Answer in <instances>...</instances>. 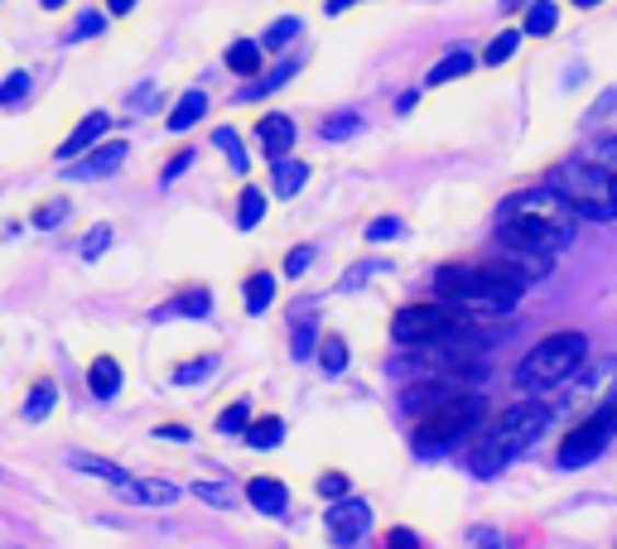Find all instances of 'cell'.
Wrapping results in <instances>:
<instances>
[{
  "mask_svg": "<svg viewBox=\"0 0 617 549\" xmlns=\"http://www.w3.org/2000/svg\"><path fill=\"white\" fill-rule=\"evenodd\" d=\"M319 366H323L329 376L343 371V366H347V343H343V338H323V347H319Z\"/></svg>",
  "mask_w": 617,
  "mask_h": 549,
  "instance_id": "obj_28",
  "label": "cell"
},
{
  "mask_svg": "<svg viewBox=\"0 0 617 549\" xmlns=\"http://www.w3.org/2000/svg\"><path fill=\"white\" fill-rule=\"evenodd\" d=\"M188 164H193V150H179V155H174V160H169V169H164V183H174V179H179V174H184V169H188Z\"/></svg>",
  "mask_w": 617,
  "mask_h": 549,
  "instance_id": "obj_49",
  "label": "cell"
},
{
  "mask_svg": "<svg viewBox=\"0 0 617 549\" xmlns=\"http://www.w3.org/2000/svg\"><path fill=\"white\" fill-rule=\"evenodd\" d=\"M271 299H275V275H251L247 279V313H265L271 309Z\"/></svg>",
  "mask_w": 617,
  "mask_h": 549,
  "instance_id": "obj_23",
  "label": "cell"
},
{
  "mask_svg": "<svg viewBox=\"0 0 617 549\" xmlns=\"http://www.w3.org/2000/svg\"><path fill=\"white\" fill-rule=\"evenodd\" d=\"M309 352H313V323H295V357L309 362Z\"/></svg>",
  "mask_w": 617,
  "mask_h": 549,
  "instance_id": "obj_44",
  "label": "cell"
},
{
  "mask_svg": "<svg viewBox=\"0 0 617 549\" xmlns=\"http://www.w3.org/2000/svg\"><path fill=\"white\" fill-rule=\"evenodd\" d=\"M54 400H58V386L54 381H39V386L30 390V400H24V420H48Z\"/></svg>",
  "mask_w": 617,
  "mask_h": 549,
  "instance_id": "obj_25",
  "label": "cell"
},
{
  "mask_svg": "<svg viewBox=\"0 0 617 549\" xmlns=\"http://www.w3.org/2000/svg\"><path fill=\"white\" fill-rule=\"evenodd\" d=\"M121 160H126V140H106L102 150L82 155V160L68 169V179H102V174H112Z\"/></svg>",
  "mask_w": 617,
  "mask_h": 549,
  "instance_id": "obj_11",
  "label": "cell"
},
{
  "mask_svg": "<svg viewBox=\"0 0 617 549\" xmlns=\"http://www.w3.org/2000/svg\"><path fill=\"white\" fill-rule=\"evenodd\" d=\"M106 30V15H96V10H88L78 24H72V39H92V34Z\"/></svg>",
  "mask_w": 617,
  "mask_h": 549,
  "instance_id": "obj_37",
  "label": "cell"
},
{
  "mask_svg": "<svg viewBox=\"0 0 617 549\" xmlns=\"http://www.w3.org/2000/svg\"><path fill=\"white\" fill-rule=\"evenodd\" d=\"M425 347V362L439 366V371H464V366H478V357L488 352V333H478L473 319H458L454 328H444L439 338H430Z\"/></svg>",
  "mask_w": 617,
  "mask_h": 549,
  "instance_id": "obj_7",
  "label": "cell"
},
{
  "mask_svg": "<svg viewBox=\"0 0 617 549\" xmlns=\"http://www.w3.org/2000/svg\"><path fill=\"white\" fill-rule=\"evenodd\" d=\"M323 521H329V540L347 549V545H357L362 535L372 530V506L367 502H347V496H343V502H338Z\"/></svg>",
  "mask_w": 617,
  "mask_h": 549,
  "instance_id": "obj_10",
  "label": "cell"
},
{
  "mask_svg": "<svg viewBox=\"0 0 617 549\" xmlns=\"http://www.w3.org/2000/svg\"><path fill=\"white\" fill-rule=\"evenodd\" d=\"M478 414H482L478 396H468V390H444V396H434L425 405V414H420L415 448L420 454H439V448H449L454 438H464L468 430H473Z\"/></svg>",
  "mask_w": 617,
  "mask_h": 549,
  "instance_id": "obj_4",
  "label": "cell"
},
{
  "mask_svg": "<svg viewBox=\"0 0 617 549\" xmlns=\"http://www.w3.org/2000/svg\"><path fill=\"white\" fill-rule=\"evenodd\" d=\"M241 434H247V444H251V448H275V444H281V438H285V420H275V414H271V420L247 424V430H241Z\"/></svg>",
  "mask_w": 617,
  "mask_h": 549,
  "instance_id": "obj_22",
  "label": "cell"
},
{
  "mask_svg": "<svg viewBox=\"0 0 617 549\" xmlns=\"http://www.w3.org/2000/svg\"><path fill=\"white\" fill-rule=\"evenodd\" d=\"M44 5H48V10H58V5H64V0H44Z\"/></svg>",
  "mask_w": 617,
  "mask_h": 549,
  "instance_id": "obj_54",
  "label": "cell"
},
{
  "mask_svg": "<svg viewBox=\"0 0 617 549\" xmlns=\"http://www.w3.org/2000/svg\"><path fill=\"white\" fill-rule=\"evenodd\" d=\"M155 438H169V444H184L188 430H179V424H164V430H155Z\"/></svg>",
  "mask_w": 617,
  "mask_h": 549,
  "instance_id": "obj_50",
  "label": "cell"
},
{
  "mask_svg": "<svg viewBox=\"0 0 617 549\" xmlns=\"http://www.w3.org/2000/svg\"><path fill=\"white\" fill-rule=\"evenodd\" d=\"M227 68H232V72H241V78H251V72L261 68V44L237 39L232 48H227Z\"/></svg>",
  "mask_w": 617,
  "mask_h": 549,
  "instance_id": "obj_21",
  "label": "cell"
},
{
  "mask_svg": "<svg viewBox=\"0 0 617 549\" xmlns=\"http://www.w3.org/2000/svg\"><path fill=\"white\" fill-rule=\"evenodd\" d=\"M193 496H198V502H213V506H227V511L237 506V492L232 487H222V482H198L193 487Z\"/></svg>",
  "mask_w": 617,
  "mask_h": 549,
  "instance_id": "obj_32",
  "label": "cell"
},
{
  "mask_svg": "<svg viewBox=\"0 0 617 549\" xmlns=\"http://www.w3.org/2000/svg\"><path fill=\"white\" fill-rule=\"evenodd\" d=\"M381 549H420V540H415V530H391Z\"/></svg>",
  "mask_w": 617,
  "mask_h": 549,
  "instance_id": "obj_48",
  "label": "cell"
},
{
  "mask_svg": "<svg viewBox=\"0 0 617 549\" xmlns=\"http://www.w3.org/2000/svg\"><path fill=\"white\" fill-rule=\"evenodd\" d=\"M295 34H299V20H295V15H285V20H275L271 30H265L261 48H271V54H275V48H285L289 39H295Z\"/></svg>",
  "mask_w": 617,
  "mask_h": 549,
  "instance_id": "obj_29",
  "label": "cell"
},
{
  "mask_svg": "<svg viewBox=\"0 0 617 549\" xmlns=\"http://www.w3.org/2000/svg\"><path fill=\"white\" fill-rule=\"evenodd\" d=\"M309 179V164L299 160H275V198H295Z\"/></svg>",
  "mask_w": 617,
  "mask_h": 549,
  "instance_id": "obj_20",
  "label": "cell"
},
{
  "mask_svg": "<svg viewBox=\"0 0 617 549\" xmlns=\"http://www.w3.org/2000/svg\"><path fill=\"white\" fill-rule=\"evenodd\" d=\"M213 371V357H198V362H193V366H179V371H174V381H203V376H208Z\"/></svg>",
  "mask_w": 617,
  "mask_h": 549,
  "instance_id": "obj_42",
  "label": "cell"
},
{
  "mask_svg": "<svg viewBox=\"0 0 617 549\" xmlns=\"http://www.w3.org/2000/svg\"><path fill=\"white\" fill-rule=\"evenodd\" d=\"M468 540H473V549H502V535L492 530V526H478L473 535H468Z\"/></svg>",
  "mask_w": 617,
  "mask_h": 549,
  "instance_id": "obj_46",
  "label": "cell"
},
{
  "mask_svg": "<svg viewBox=\"0 0 617 549\" xmlns=\"http://www.w3.org/2000/svg\"><path fill=\"white\" fill-rule=\"evenodd\" d=\"M208 309H213V295H208V289H184V295L169 304L164 313H193V319H198V313H208ZM164 313H160V319H164Z\"/></svg>",
  "mask_w": 617,
  "mask_h": 549,
  "instance_id": "obj_26",
  "label": "cell"
},
{
  "mask_svg": "<svg viewBox=\"0 0 617 549\" xmlns=\"http://www.w3.org/2000/svg\"><path fill=\"white\" fill-rule=\"evenodd\" d=\"M213 140H217V150L232 155V169H237V174H247V150H241L237 130H232V126H227V130H213Z\"/></svg>",
  "mask_w": 617,
  "mask_h": 549,
  "instance_id": "obj_33",
  "label": "cell"
},
{
  "mask_svg": "<svg viewBox=\"0 0 617 549\" xmlns=\"http://www.w3.org/2000/svg\"><path fill=\"white\" fill-rule=\"evenodd\" d=\"M458 319H468V313L449 309V304H410V309L396 313L391 338L401 347H420V343H430V338H439L444 328H454Z\"/></svg>",
  "mask_w": 617,
  "mask_h": 549,
  "instance_id": "obj_8",
  "label": "cell"
},
{
  "mask_svg": "<svg viewBox=\"0 0 617 549\" xmlns=\"http://www.w3.org/2000/svg\"><path fill=\"white\" fill-rule=\"evenodd\" d=\"M203 112H208V92H198V88L184 92V96H179V106L169 112V130H174V136H184L193 121H203Z\"/></svg>",
  "mask_w": 617,
  "mask_h": 549,
  "instance_id": "obj_16",
  "label": "cell"
},
{
  "mask_svg": "<svg viewBox=\"0 0 617 549\" xmlns=\"http://www.w3.org/2000/svg\"><path fill=\"white\" fill-rule=\"evenodd\" d=\"M106 247H112V227L96 222L88 237H82V261H96V255H106Z\"/></svg>",
  "mask_w": 617,
  "mask_h": 549,
  "instance_id": "obj_34",
  "label": "cell"
},
{
  "mask_svg": "<svg viewBox=\"0 0 617 549\" xmlns=\"http://www.w3.org/2000/svg\"><path fill=\"white\" fill-rule=\"evenodd\" d=\"M150 106H160V88H140L130 96V112H150Z\"/></svg>",
  "mask_w": 617,
  "mask_h": 549,
  "instance_id": "obj_47",
  "label": "cell"
},
{
  "mask_svg": "<svg viewBox=\"0 0 617 549\" xmlns=\"http://www.w3.org/2000/svg\"><path fill=\"white\" fill-rule=\"evenodd\" d=\"M112 126V121H106V112H92V116H82L78 121V130H72V136L58 145V160H78L82 150H88V145H96L102 140V130Z\"/></svg>",
  "mask_w": 617,
  "mask_h": 549,
  "instance_id": "obj_13",
  "label": "cell"
},
{
  "mask_svg": "<svg viewBox=\"0 0 617 549\" xmlns=\"http://www.w3.org/2000/svg\"><path fill=\"white\" fill-rule=\"evenodd\" d=\"M613 420H617V405L608 400L594 420H584L579 430L560 444V468H584V462H594L603 448H608V438H613Z\"/></svg>",
  "mask_w": 617,
  "mask_h": 549,
  "instance_id": "obj_9",
  "label": "cell"
},
{
  "mask_svg": "<svg viewBox=\"0 0 617 549\" xmlns=\"http://www.w3.org/2000/svg\"><path fill=\"white\" fill-rule=\"evenodd\" d=\"M357 130H362V116H357V112H343V116H329V121H323V136H329V140L357 136Z\"/></svg>",
  "mask_w": 617,
  "mask_h": 549,
  "instance_id": "obj_35",
  "label": "cell"
},
{
  "mask_svg": "<svg viewBox=\"0 0 617 549\" xmlns=\"http://www.w3.org/2000/svg\"><path fill=\"white\" fill-rule=\"evenodd\" d=\"M247 502L256 506V511H265V516H281L285 502H289V492H285V482H281V478H251Z\"/></svg>",
  "mask_w": 617,
  "mask_h": 549,
  "instance_id": "obj_15",
  "label": "cell"
},
{
  "mask_svg": "<svg viewBox=\"0 0 617 549\" xmlns=\"http://www.w3.org/2000/svg\"><path fill=\"white\" fill-rule=\"evenodd\" d=\"M589 357V338L584 333H555L546 343H536L522 362V386L526 390H555L584 366Z\"/></svg>",
  "mask_w": 617,
  "mask_h": 549,
  "instance_id": "obj_5",
  "label": "cell"
},
{
  "mask_svg": "<svg viewBox=\"0 0 617 549\" xmlns=\"http://www.w3.org/2000/svg\"><path fill=\"white\" fill-rule=\"evenodd\" d=\"M106 5H112V15H130V10H136V0H106Z\"/></svg>",
  "mask_w": 617,
  "mask_h": 549,
  "instance_id": "obj_51",
  "label": "cell"
},
{
  "mask_svg": "<svg viewBox=\"0 0 617 549\" xmlns=\"http://www.w3.org/2000/svg\"><path fill=\"white\" fill-rule=\"evenodd\" d=\"M391 237H401V222H396V217H377V222L367 227V241H391Z\"/></svg>",
  "mask_w": 617,
  "mask_h": 549,
  "instance_id": "obj_41",
  "label": "cell"
},
{
  "mask_svg": "<svg viewBox=\"0 0 617 549\" xmlns=\"http://www.w3.org/2000/svg\"><path fill=\"white\" fill-rule=\"evenodd\" d=\"M516 5H526V0H502V15H512Z\"/></svg>",
  "mask_w": 617,
  "mask_h": 549,
  "instance_id": "obj_53",
  "label": "cell"
},
{
  "mask_svg": "<svg viewBox=\"0 0 617 549\" xmlns=\"http://www.w3.org/2000/svg\"><path fill=\"white\" fill-rule=\"evenodd\" d=\"M550 188L560 193L574 213L594 217V222H613V169H603L594 160L560 164L550 179Z\"/></svg>",
  "mask_w": 617,
  "mask_h": 549,
  "instance_id": "obj_6",
  "label": "cell"
},
{
  "mask_svg": "<svg viewBox=\"0 0 617 549\" xmlns=\"http://www.w3.org/2000/svg\"><path fill=\"white\" fill-rule=\"evenodd\" d=\"M381 271H386L381 261H362V265H353V271L343 275V289H357V285H362V279H367V275H381Z\"/></svg>",
  "mask_w": 617,
  "mask_h": 549,
  "instance_id": "obj_40",
  "label": "cell"
},
{
  "mask_svg": "<svg viewBox=\"0 0 617 549\" xmlns=\"http://www.w3.org/2000/svg\"><path fill=\"white\" fill-rule=\"evenodd\" d=\"M251 424V410H247V400H232V405H227L222 414H217V430L222 434H241Z\"/></svg>",
  "mask_w": 617,
  "mask_h": 549,
  "instance_id": "obj_30",
  "label": "cell"
},
{
  "mask_svg": "<svg viewBox=\"0 0 617 549\" xmlns=\"http://www.w3.org/2000/svg\"><path fill=\"white\" fill-rule=\"evenodd\" d=\"M256 136H261V150L271 155V160H289V145H295V121H289V116H261Z\"/></svg>",
  "mask_w": 617,
  "mask_h": 549,
  "instance_id": "obj_12",
  "label": "cell"
},
{
  "mask_svg": "<svg viewBox=\"0 0 617 549\" xmlns=\"http://www.w3.org/2000/svg\"><path fill=\"white\" fill-rule=\"evenodd\" d=\"M64 217H68V203H64V198H58V203H44L39 213H34V227H58Z\"/></svg>",
  "mask_w": 617,
  "mask_h": 549,
  "instance_id": "obj_38",
  "label": "cell"
},
{
  "mask_svg": "<svg viewBox=\"0 0 617 549\" xmlns=\"http://www.w3.org/2000/svg\"><path fill=\"white\" fill-rule=\"evenodd\" d=\"M309 261H313V251L309 247H295V251H289V261H285V275H305Z\"/></svg>",
  "mask_w": 617,
  "mask_h": 549,
  "instance_id": "obj_45",
  "label": "cell"
},
{
  "mask_svg": "<svg viewBox=\"0 0 617 549\" xmlns=\"http://www.w3.org/2000/svg\"><path fill=\"white\" fill-rule=\"evenodd\" d=\"M88 386H92L96 400H112L116 390H121V366H116L112 357H96L92 371H88Z\"/></svg>",
  "mask_w": 617,
  "mask_h": 549,
  "instance_id": "obj_18",
  "label": "cell"
},
{
  "mask_svg": "<svg viewBox=\"0 0 617 549\" xmlns=\"http://www.w3.org/2000/svg\"><path fill=\"white\" fill-rule=\"evenodd\" d=\"M579 213L560 198L555 188H526L512 193L502 203V231H498V247H516V251H536L550 255L560 251L564 241L574 237Z\"/></svg>",
  "mask_w": 617,
  "mask_h": 549,
  "instance_id": "obj_1",
  "label": "cell"
},
{
  "mask_svg": "<svg viewBox=\"0 0 617 549\" xmlns=\"http://www.w3.org/2000/svg\"><path fill=\"white\" fill-rule=\"evenodd\" d=\"M265 217V193L261 188H241V203H237V227L251 231Z\"/></svg>",
  "mask_w": 617,
  "mask_h": 549,
  "instance_id": "obj_24",
  "label": "cell"
},
{
  "mask_svg": "<svg viewBox=\"0 0 617 549\" xmlns=\"http://www.w3.org/2000/svg\"><path fill=\"white\" fill-rule=\"evenodd\" d=\"M516 44H522V34H516V30H502L498 39L488 44V54H482V64H506V58L516 54Z\"/></svg>",
  "mask_w": 617,
  "mask_h": 549,
  "instance_id": "obj_31",
  "label": "cell"
},
{
  "mask_svg": "<svg viewBox=\"0 0 617 549\" xmlns=\"http://www.w3.org/2000/svg\"><path fill=\"white\" fill-rule=\"evenodd\" d=\"M555 15H560V10H555L550 0H536V5L526 10V34H536V39H540V34H550L555 30Z\"/></svg>",
  "mask_w": 617,
  "mask_h": 549,
  "instance_id": "obj_27",
  "label": "cell"
},
{
  "mask_svg": "<svg viewBox=\"0 0 617 549\" xmlns=\"http://www.w3.org/2000/svg\"><path fill=\"white\" fill-rule=\"evenodd\" d=\"M434 285H439V299L449 304V309L468 313V309H506V304H516V295H522V279H516L506 265L492 255V261L482 265H444L439 275H434Z\"/></svg>",
  "mask_w": 617,
  "mask_h": 549,
  "instance_id": "obj_3",
  "label": "cell"
},
{
  "mask_svg": "<svg viewBox=\"0 0 617 549\" xmlns=\"http://www.w3.org/2000/svg\"><path fill=\"white\" fill-rule=\"evenodd\" d=\"M295 68H299V64H285V68L271 78V82H256V88H251V92H241V96H265V92H275V88H281V82H289V78H295Z\"/></svg>",
  "mask_w": 617,
  "mask_h": 549,
  "instance_id": "obj_43",
  "label": "cell"
},
{
  "mask_svg": "<svg viewBox=\"0 0 617 549\" xmlns=\"http://www.w3.org/2000/svg\"><path fill=\"white\" fill-rule=\"evenodd\" d=\"M319 492L329 496V502H343V496H347V478H343V472H323V478H319Z\"/></svg>",
  "mask_w": 617,
  "mask_h": 549,
  "instance_id": "obj_39",
  "label": "cell"
},
{
  "mask_svg": "<svg viewBox=\"0 0 617 549\" xmlns=\"http://www.w3.org/2000/svg\"><path fill=\"white\" fill-rule=\"evenodd\" d=\"M478 64V58L473 54H468V48H449V54H444L439 58V64H434L430 68V88H444V82H454V78H464V72L468 68H473Z\"/></svg>",
  "mask_w": 617,
  "mask_h": 549,
  "instance_id": "obj_17",
  "label": "cell"
},
{
  "mask_svg": "<svg viewBox=\"0 0 617 549\" xmlns=\"http://www.w3.org/2000/svg\"><path fill=\"white\" fill-rule=\"evenodd\" d=\"M24 92H30V72H10V78L0 82V106H20Z\"/></svg>",
  "mask_w": 617,
  "mask_h": 549,
  "instance_id": "obj_36",
  "label": "cell"
},
{
  "mask_svg": "<svg viewBox=\"0 0 617 549\" xmlns=\"http://www.w3.org/2000/svg\"><path fill=\"white\" fill-rule=\"evenodd\" d=\"M357 0H329V15H343V10H353Z\"/></svg>",
  "mask_w": 617,
  "mask_h": 549,
  "instance_id": "obj_52",
  "label": "cell"
},
{
  "mask_svg": "<svg viewBox=\"0 0 617 549\" xmlns=\"http://www.w3.org/2000/svg\"><path fill=\"white\" fill-rule=\"evenodd\" d=\"M126 502H145V506H169L179 496V487H169V482H155V478H126L116 487Z\"/></svg>",
  "mask_w": 617,
  "mask_h": 549,
  "instance_id": "obj_14",
  "label": "cell"
},
{
  "mask_svg": "<svg viewBox=\"0 0 617 549\" xmlns=\"http://www.w3.org/2000/svg\"><path fill=\"white\" fill-rule=\"evenodd\" d=\"M574 5H598V0H574Z\"/></svg>",
  "mask_w": 617,
  "mask_h": 549,
  "instance_id": "obj_55",
  "label": "cell"
},
{
  "mask_svg": "<svg viewBox=\"0 0 617 549\" xmlns=\"http://www.w3.org/2000/svg\"><path fill=\"white\" fill-rule=\"evenodd\" d=\"M546 424H550V405H540V400H522V405L502 410V420L492 424L482 438H473V448H468V468H473L478 478H498L516 454H526V448L536 444Z\"/></svg>",
  "mask_w": 617,
  "mask_h": 549,
  "instance_id": "obj_2",
  "label": "cell"
},
{
  "mask_svg": "<svg viewBox=\"0 0 617 549\" xmlns=\"http://www.w3.org/2000/svg\"><path fill=\"white\" fill-rule=\"evenodd\" d=\"M68 462L78 472H92V478H102V482H112V487H121L130 478L126 468H116V462H106V458H96V454H68Z\"/></svg>",
  "mask_w": 617,
  "mask_h": 549,
  "instance_id": "obj_19",
  "label": "cell"
}]
</instances>
